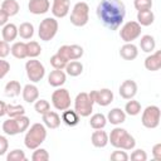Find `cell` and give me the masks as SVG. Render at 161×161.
<instances>
[{"label": "cell", "instance_id": "1", "mask_svg": "<svg viewBox=\"0 0 161 161\" xmlns=\"http://www.w3.org/2000/svg\"><path fill=\"white\" fill-rule=\"evenodd\" d=\"M96 13L107 29L116 30L125 20L126 6L121 0H101L97 5Z\"/></svg>", "mask_w": 161, "mask_h": 161}, {"label": "cell", "instance_id": "2", "mask_svg": "<svg viewBox=\"0 0 161 161\" xmlns=\"http://www.w3.org/2000/svg\"><path fill=\"white\" fill-rule=\"evenodd\" d=\"M47 138V128L43 123H34L30 126L24 137L25 147L29 150L38 148Z\"/></svg>", "mask_w": 161, "mask_h": 161}, {"label": "cell", "instance_id": "3", "mask_svg": "<svg viewBox=\"0 0 161 161\" xmlns=\"http://www.w3.org/2000/svg\"><path fill=\"white\" fill-rule=\"evenodd\" d=\"M94 101L87 92H80L77 94L74 99V111L79 114V117H88L93 111Z\"/></svg>", "mask_w": 161, "mask_h": 161}, {"label": "cell", "instance_id": "4", "mask_svg": "<svg viewBox=\"0 0 161 161\" xmlns=\"http://www.w3.org/2000/svg\"><path fill=\"white\" fill-rule=\"evenodd\" d=\"M89 20V6L84 1H79L73 6L70 13V23L74 26H84Z\"/></svg>", "mask_w": 161, "mask_h": 161}, {"label": "cell", "instance_id": "5", "mask_svg": "<svg viewBox=\"0 0 161 161\" xmlns=\"http://www.w3.org/2000/svg\"><path fill=\"white\" fill-rule=\"evenodd\" d=\"M58 21L55 20V18H45L40 21L39 24V30H38V35L40 38V40L44 42H49L52 40L57 31H58Z\"/></svg>", "mask_w": 161, "mask_h": 161}, {"label": "cell", "instance_id": "6", "mask_svg": "<svg viewBox=\"0 0 161 161\" xmlns=\"http://www.w3.org/2000/svg\"><path fill=\"white\" fill-rule=\"evenodd\" d=\"M160 117H161V111L157 106L151 104L147 106L143 112H142V117H141V122L143 125V127L146 128H156L160 125Z\"/></svg>", "mask_w": 161, "mask_h": 161}, {"label": "cell", "instance_id": "7", "mask_svg": "<svg viewBox=\"0 0 161 161\" xmlns=\"http://www.w3.org/2000/svg\"><path fill=\"white\" fill-rule=\"evenodd\" d=\"M25 70H26V75H28L29 80L33 83L40 82L45 75L44 65L35 58H30V60H28L25 63Z\"/></svg>", "mask_w": 161, "mask_h": 161}, {"label": "cell", "instance_id": "8", "mask_svg": "<svg viewBox=\"0 0 161 161\" xmlns=\"http://www.w3.org/2000/svg\"><path fill=\"white\" fill-rule=\"evenodd\" d=\"M140 35H141V25L135 20L127 21L121 26L119 36L125 43H132Z\"/></svg>", "mask_w": 161, "mask_h": 161}, {"label": "cell", "instance_id": "9", "mask_svg": "<svg viewBox=\"0 0 161 161\" xmlns=\"http://www.w3.org/2000/svg\"><path fill=\"white\" fill-rule=\"evenodd\" d=\"M70 94L65 88H58L52 94V104L58 111H65L70 107Z\"/></svg>", "mask_w": 161, "mask_h": 161}, {"label": "cell", "instance_id": "10", "mask_svg": "<svg viewBox=\"0 0 161 161\" xmlns=\"http://www.w3.org/2000/svg\"><path fill=\"white\" fill-rule=\"evenodd\" d=\"M89 96L92 97L94 103H97L102 107H106L113 102V92L108 88H103L99 91H91Z\"/></svg>", "mask_w": 161, "mask_h": 161}, {"label": "cell", "instance_id": "11", "mask_svg": "<svg viewBox=\"0 0 161 161\" xmlns=\"http://www.w3.org/2000/svg\"><path fill=\"white\" fill-rule=\"evenodd\" d=\"M118 92L123 99H132L137 93V83L132 79H126L121 83Z\"/></svg>", "mask_w": 161, "mask_h": 161}, {"label": "cell", "instance_id": "12", "mask_svg": "<svg viewBox=\"0 0 161 161\" xmlns=\"http://www.w3.org/2000/svg\"><path fill=\"white\" fill-rule=\"evenodd\" d=\"M70 0H54L52 5V14L54 18H65L69 13Z\"/></svg>", "mask_w": 161, "mask_h": 161}, {"label": "cell", "instance_id": "13", "mask_svg": "<svg viewBox=\"0 0 161 161\" xmlns=\"http://www.w3.org/2000/svg\"><path fill=\"white\" fill-rule=\"evenodd\" d=\"M50 8L49 0H30L28 4V9L34 15L45 14Z\"/></svg>", "mask_w": 161, "mask_h": 161}, {"label": "cell", "instance_id": "14", "mask_svg": "<svg viewBox=\"0 0 161 161\" xmlns=\"http://www.w3.org/2000/svg\"><path fill=\"white\" fill-rule=\"evenodd\" d=\"M145 68L147 70H151V72L160 70V68H161V50H156L153 54L146 57Z\"/></svg>", "mask_w": 161, "mask_h": 161}, {"label": "cell", "instance_id": "15", "mask_svg": "<svg viewBox=\"0 0 161 161\" xmlns=\"http://www.w3.org/2000/svg\"><path fill=\"white\" fill-rule=\"evenodd\" d=\"M65 80H67V75L63 72V69H54L48 75V83L55 88L63 86L65 83Z\"/></svg>", "mask_w": 161, "mask_h": 161}, {"label": "cell", "instance_id": "16", "mask_svg": "<svg viewBox=\"0 0 161 161\" xmlns=\"http://www.w3.org/2000/svg\"><path fill=\"white\" fill-rule=\"evenodd\" d=\"M43 117V123L45 127L50 128V130H54V128H58L59 125H60V116L54 112V111H48L45 112L44 114H42Z\"/></svg>", "mask_w": 161, "mask_h": 161}, {"label": "cell", "instance_id": "17", "mask_svg": "<svg viewBox=\"0 0 161 161\" xmlns=\"http://www.w3.org/2000/svg\"><path fill=\"white\" fill-rule=\"evenodd\" d=\"M119 55L125 60H133L138 55V49L133 43H126L119 49Z\"/></svg>", "mask_w": 161, "mask_h": 161}, {"label": "cell", "instance_id": "18", "mask_svg": "<svg viewBox=\"0 0 161 161\" xmlns=\"http://www.w3.org/2000/svg\"><path fill=\"white\" fill-rule=\"evenodd\" d=\"M21 94H23V99L26 103H34L39 98V89L34 84H26L21 89Z\"/></svg>", "mask_w": 161, "mask_h": 161}, {"label": "cell", "instance_id": "19", "mask_svg": "<svg viewBox=\"0 0 161 161\" xmlns=\"http://www.w3.org/2000/svg\"><path fill=\"white\" fill-rule=\"evenodd\" d=\"M91 141L94 147H98V148L106 147L108 143V133L106 131H102V128L96 130L91 136Z\"/></svg>", "mask_w": 161, "mask_h": 161}, {"label": "cell", "instance_id": "20", "mask_svg": "<svg viewBox=\"0 0 161 161\" xmlns=\"http://www.w3.org/2000/svg\"><path fill=\"white\" fill-rule=\"evenodd\" d=\"M107 121L114 126H118L126 121V113L123 109H121L118 107L112 108L107 114Z\"/></svg>", "mask_w": 161, "mask_h": 161}, {"label": "cell", "instance_id": "21", "mask_svg": "<svg viewBox=\"0 0 161 161\" xmlns=\"http://www.w3.org/2000/svg\"><path fill=\"white\" fill-rule=\"evenodd\" d=\"M1 34H3V40L10 43V42L15 40L18 36V26L13 23H8L3 26Z\"/></svg>", "mask_w": 161, "mask_h": 161}, {"label": "cell", "instance_id": "22", "mask_svg": "<svg viewBox=\"0 0 161 161\" xmlns=\"http://www.w3.org/2000/svg\"><path fill=\"white\" fill-rule=\"evenodd\" d=\"M153 20H155V14L152 13L151 9L137 11V23L141 26H148L153 23Z\"/></svg>", "mask_w": 161, "mask_h": 161}, {"label": "cell", "instance_id": "23", "mask_svg": "<svg viewBox=\"0 0 161 161\" xmlns=\"http://www.w3.org/2000/svg\"><path fill=\"white\" fill-rule=\"evenodd\" d=\"M62 121H63L67 126L74 127V126H77V125L79 123V114H78L75 111L68 108V109L63 111V113H62Z\"/></svg>", "mask_w": 161, "mask_h": 161}, {"label": "cell", "instance_id": "24", "mask_svg": "<svg viewBox=\"0 0 161 161\" xmlns=\"http://www.w3.org/2000/svg\"><path fill=\"white\" fill-rule=\"evenodd\" d=\"M140 48L145 53H152L156 48V40L152 35H142L140 40Z\"/></svg>", "mask_w": 161, "mask_h": 161}, {"label": "cell", "instance_id": "25", "mask_svg": "<svg viewBox=\"0 0 161 161\" xmlns=\"http://www.w3.org/2000/svg\"><path fill=\"white\" fill-rule=\"evenodd\" d=\"M10 53L16 59H25V58H28V54H26V43H24V42H16V43H14L11 45V48H10Z\"/></svg>", "mask_w": 161, "mask_h": 161}, {"label": "cell", "instance_id": "26", "mask_svg": "<svg viewBox=\"0 0 161 161\" xmlns=\"http://www.w3.org/2000/svg\"><path fill=\"white\" fill-rule=\"evenodd\" d=\"M135 146H136L135 137L131 136L127 131H125V132L122 133V136H121V140H119V143H118V148L130 151V150H133Z\"/></svg>", "mask_w": 161, "mask_h": 161}, {"label": "cell", "instance_id": "27", "mask_svg": "<svg viewBox=\"0 0 161 161\" xmlns=\"http://www.w3.org/2000/svg\"><path fill=\"white\" fill-rule=\"evenodd\" d=\"M1 10H4L10 18V16H14L19 13L20 5L16 0H4L1 3Z\"/></svg>", "mask_w": 161, "mask_h": 161}, {"label": "cell", "instance_id": "28", "mask_svg": "<svg viewBox=\"0 0 161 161\" xmlns=\"http://www.w3.org/2000/svg\"><path fill=\"white\" fill-rule=\"evenodd\" d=\"M64 69L67 70V74L68 75H70V77H78L83 72V64L80 62H78V60H70V62L67 63V65H65Z\"/></svg>", "mask_w": 161, "mask_h": 161}, {"label": "cell", "instance_id": "29", "mask_svg": "<svg viewBox=\"0 0 161 161\" xmlns=\"http://www.w3.org/2000/svg\"><path fill=\"white\" fill-rule=\"evenodd\" d=\"M18 35H20L21 39H30L33 35H34V26L33 24L25 21V23H21L19 26H18Z\"/></svg>", "mask_w": 161, "mask_h": 161}, {"label": "cell", "instance_id": "30", "mask_svg": "<svg viewBox=\"0 0 161 161\" xmlns=\"http://www.w3.org/2000/svg\"><path fill=\"white\" fill-rule=\"evenodd\" d=\"M107 123V117L103 114V113H94L91 119H89V125L93 130H101V128H104Z\"/></svg>", "mask_w": 161, "mask_h": 161}, {"label": "cell", "instance_id": "31", "mask_svg": "<svg viewBox=\"0 0 161 161\" xmlns=\"http://www.w3.org/2000/svg\"><path fill=\"white\" fill-rule=\"evenodd\" d=\"M3 131L6 135H9V136H15V135L20 133L19 127H18V123H16V119L15 118H9V119L4 121V123H3Z\"/></svg>", "mask_w": 161, "mask_h": 161}, {"label": "cell", "instance_id": "32", "mask_svg": "<svg viewBox=\"0 0 161 161\" xmlns=\"http://www.w3.org/2000/svg\"><path fill=\"white\" fill-rule=\"evenodd\" d=\"M21 89L23 88H21V86H20V83L18 80H10V82L6 83L4 91H5V94L8 97H16V96L20 94Z\"/></svg>", "mask_w": 161, "mask_h": 161}, {"label": "cell", "instance_id": "33", "mask_svg": "<svg viewBox=\"0 0 161 161\" xmlns=\"http://www.w3.org/2000/svg\"><path fill=\"white\" fill-rule=\"evenodd\" d=\"M125 113L128 116H137L138 113H141V103L138 101L128 99V102L125 106Z\"/></svg>", "mask_w": 161, "mask_h": 161}, {"label": "cell", "instance_id": "34", "mask_svg": "<svg viewBox=\"0 0 161 161\" xmlns=\"http://www.w3.org/2000/svg\"><path fill=\"white\" fill-rule=\"evenodd\" d=\"M42 53V47L38 42L30 40L26 43V54L29 58H36Z\"/></svg>", "mask_w": 161, "mask_h": 161}, {"label": "cell", "instance_id": "35", "mask_svg": "<svg viewBox=\"0 0 161 161\" xmlns=\"http://www.w3.org/2000/svg\"><path fill=\"white\" fill-rule=\"evenodd\" d=\"M126 130L125 128H121V127H116L111 131V133L108 135V142H111V145L116 148H118V143H119V140H121V136L122 133L125 132Z\"/></svg>", "mask_w": 161, "mask_h": 161}, {"label": "cell", "instance_id": "36", "mask_svg": "<svg viewBox=\"0 0 161 161\" xmlns=\"http://www.w3.org/2000/svg\"><path fill=\"white\" fill-rule=\"evenodd\" d=\"M6 114L10 117V118H15V117H19L21 114H25V108L21 106V104H6Z\"/></svg>", "mask_w": 161, "mask_h": 161}, {"label": "cell", "instance_id": "37", "mask_svg": "<svg viewBox=\"0 0 161 161\" xmlns=\"http://www.w3.org/2000/svg\"><path fill=\"white\" fill-rule=\"evenodd\" d=\"M6 160L8 161H26V156H25L24 151L15 148L6 155Z\"/></svg>", "mask_w": 161, "mask_h": 161}, {"label": "cell", "instance_id": "38", "mask_svg": "<svg viewBox=\"0 0 161 161\" xmlns=\"http://www.w3.org/2000/svg\"><path fill=\"white\" fill-rule=\"evenodd\" d=\"M34 109L36 111V113L44 114L45 112H48L50 109V103L47 99H36L35 104H34Z\"/></svg>", "mask_w": 161, "mask_h": 161}, {"label": "cell", "instance_id": "39", "mask_svg": "<svg viewBox=\"0 0 161 161\" xmlns=\"http://www.w3.org/2000/svg\"><path fill=\"white\" fill-rule=\"evenodd\" d=\"M33 161H48L49 160V153L45 148H35L33 155H31Z\"/></svg>", "mask_w": 161, "mask_h": 161}, {"label": "cell", "instance_id": "40", "mask_svg": "<svg viewBox=\"0 0 161 161\" xmlns=\"http://www.w3.org/2000/svg\"><path fill=\"white\" fill-rule=\"evenodd\" d=\"M50 64H52V67L54 68V69H64L65 68V65H67V60H64L60 55H58V54H54L52 58H50Z\"/></svg>", "mask_w": 161, "mask_h": 161}, {"label": "cell", "instance_id": "41", "mask_svg": "<svg viewBox=\"0 0 161 161\" xmlns=\"http://www.w3.org/2000/svg\"><path fill=\"white\" fill-rule=\"evenodd\" d=\"M69 55H70V60L79 59L83 55V48L80 45H77V44L69 45Z\"/></svg>", "mask_w": 161, "mask_h": 161}, {"label": "cell", "instance_id": "42", "mask_svg": "<svg viewBox=\"0 0 161 161\" xmlns=\"http://www.w3.org/2000/svg\"><path fill=\"white\" fill-rule=\"evenodd\" d=\"M133 6L137 11L147 10L152 8V0H133Z\"/></svg>", "mask_w": 161, "mask_h": 161}, {"label": "cell", "instance_id": "43", "mask_svg": "<svg viewBox=\"0 0 161 161\" xmlns=\"http://www.w3.org/2000/svg\"><path fill=\"white\" fill-rule=\"evenodd\" d=\"M111 160L113 161H127L130 158V156L127 155L126 151H121V150H117V151H113L109 156Z\"/></svg>", "mask_w": 161, "mask_h": 161}, {"label": "cell", "instance_id": "44", "mask_svg": "<svg viewBox=\"0 0 161 161\" xmlns=\"http://www.w3.org/2000/svg\"><path fill=\"white\" fill-rule=\"evenodd\" d=\"M131 160L132 161H146L147 160V153L143 150L137 148L131 153Z\"/></svg>", "mask_w": 161, "mask_h": 161}, {"label": "cell", "instance_id": "45", "mask_svg": "<svg viewBox=\"0 0 161 161\" xmlns=\"http://www.w3.org/2000/svg\"><path fill=\"white\" fill-rule=\"evenodd\" d=\"M10 54V45L5 40H0V58L4 59Z\"/></svg>", "mask_w": 161, "mask_h": 161}, {"label": "cell", "instance_id": "46", "mask_svg": "<svg viewBox=\"0 0 161 161\" xmlns=\"http://www.w3.org/2000/svg\"><path fill=\"white\" fill-rule=\"evenodd\" d=\"M10 70V63L0 58V79H3Z\"/></svg>", "mask_w": 161, "mask_h": 161}, {"label": "cell", "instance_id": "47", "mask_svg": "<svg viewBox=\"0 0 161 161\" xmlns=\"http://www.w3.org/2000/svg\"><path fill=\"white\" fill-rule=\"evenodd\" d=\"M57 54H58V55H60V57H62L64 60L70 62V55H69V45H62V47L58 49Z\"/></svg>", "mask_w": 161, "mask_h": 161}, {"label": "cell", "instance_id": "48", "mask_svg": "<svg viewBox=\"0 0 161 161\" xmlns=\"http://www.w3.org/2000/svg\"><path fill=\"white\" fill-rule=\"evenodd\" d=\"M8 148H9V141L5 136H1L0 135V156L5 155L8 152Z\"/></svg>", "mask_w": 161, "mask_h": 161}, {"label": "cell", "instance_id": "49", "mask_svg": "<svg viewBox=\"0 0 161 161\" xmlns=\"http://www.w3.org/2000/svg\"><path fill=\"white\" fill-rule=\"evenodd\" d=\"M152 156L155 160L160 161L161 160V143H156L153 147H152Z\"/></svg>", "mask_w": 161, "mask_h": 161}, {"label": "cell", "instance_id": "50", "mask_svg": "<svg viewBox=\"0 0 161 161\" xmlns=\"http://www.w3.org/2000/svg\"><path fill=\"white\" fill-rule=\"evenodd\" d=\"M8 20H9V15L0 9V26H4L5 24H8Z\"/></svg>", "mask_w": 161, "mask_h": 161}, {"label": "cell", "instance_id": "51", "mask_svg": "<svg viewBox=\"0 0 161 161\" xmlns=\"http://www.w3.org/2000/svg\"><path fill=\"white\" fill-rule=\"evenodd\" d=\"M6 114V103L4 101H0V117Z\"/></svg>", "mask_w": 161, "mask_h": 161}]
</instances>
